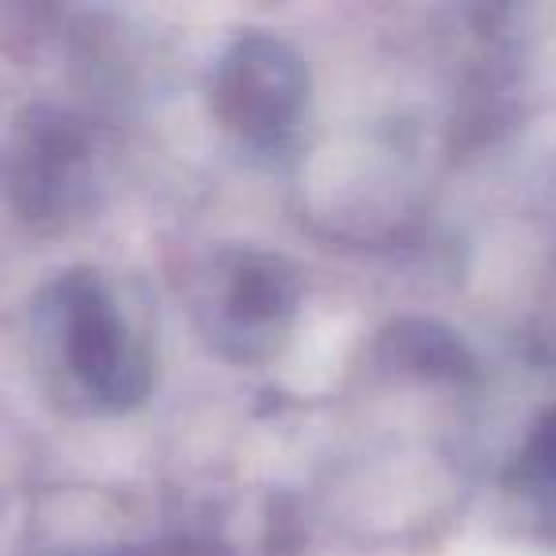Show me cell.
I'll return each instance as SVG.
<instances>
[{
    "mask_svg": "<svg viewBox=\"0 0 556 556\" xmlns=\"http://www.w3.org/2000/svg\"><path fill=\"white\" fill-rule=\"evenodd\" d=\"M62 351L73 378L103 408H130L149 393V363L134 348L108 287L88 270H73L54 287Z\"/></svg>",
    "mask_w": 556,
    "mask_h": 556,
    "instance_id": "6da1fadb",
    "label": "cell"
},
{
    "mask_svg": "<svg viewBox=\"0 0 556 556\" xmlns=\"http://www.w3.org/2000/svg\"><path fill=\"white\" fill-rule=\"evenodd\" d=\"M309 100V70L287 39L248 31L225 50L214 73V111L255 146L282 141Z\"/></svg>",
    "mask_w": 556,
    "mask_h": 556,
    "instance_id": "7a4b0ae2",
    "label": "cell"
},
{
    "mask_svg": "<svg viewBox=\"0 0 556 556\" xmlns=\"http://www.w3.org/2000/svg\"><path fill=\"white\" fill-rule=\"evenodd\" d=\"M16 199L31 217H65L80 206L88 191V149L85 138L65 118L27 123L16 149Z\"/></svg>",
    "mask_w": 556,
    "mask_h": 556,
    "instance_id": "3957f363",
    "label": "cell"
},
{
    "mask_svg": "<svg viewBox=\"0 0 556 556\" xmlns=\"http://www.w3.org/2000/svg\"><path fill=\"white\" fill-rule=\"evenodd\" d=\"M298 309V278L275 255H240L222 287V325L248 340L278 332Z\"/></svg>",
    "mask_w": 556,
    "mask_h": 556,
    "instance_id": "277c9868",
    "label": "cell"
},
{
    "mask_svg": "<svg viewBox=\"0 0 556 556\" xmlns=\"http://www.w3.org/2000/svg\"><path fill=\"white\" fill-rule=\"evenodd\" d=\"M396 358L408 363V370H419L427 378H462L469 374V355L462 340L434 325H404L401 336H393Z\"/></svg>",
    "mask_w": 556,
    "mask_h": 556,
    "instance_id": "5b68a950",
    "label": "cell"
},
{
    "mask_svg": "<svg viewBox=\"0 0 556 556\" xmlns=\"http://www.w3.org/2000/svg\"><path fill=\"white\" fill-rule=\"evenodd\" d=\"M526 469L533 480H545L556 484V412L545 416V424L530 434V446H526Z\"/></svg>",
    "mask_w": 556,
    "mask_h": 556,
    "instance_id": "8992f818",
    "label": "cell"
}]
</instances>
